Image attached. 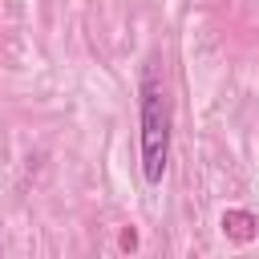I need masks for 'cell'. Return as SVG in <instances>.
<instances>
[{
    "label": "cell",
    "instance_id": "obj_1",
    "mask_svg": "<svg viewBox=\"0 0 259 259\" xmlns=\"http://www.w3.org/2000/svg\"><path fill=\"white\" fill-rule=\"evenodd\" d=\"M170 97L166 85L158 81L154 69H146L142 77V178L150 186L162 182L166 166H170Z\"/></svg>",
    "mask_w": 259,
    "mask_h": 259
},
{
    "label": "cell",
    "instance_id": "obj_2",
    "mask_svg": "<svg viewBox=\"0 0 259 259\" xmlns=\"http://www.w3.org/2000/svg\"><path fill=\"white\" fill-rule=\"evenodd\" d=\"M259 231V219L251 210H223V235L231 243H251Z\"/></svg>",
    "mask_w": 259,
    "mask_h": 259
}]
</instances>
